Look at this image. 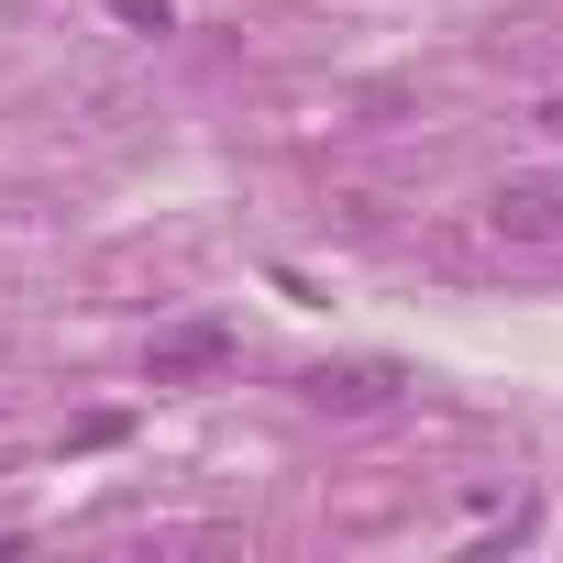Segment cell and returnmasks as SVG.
<instances>
[{"instance_id":"obj_1","label":"cell","mask_w":563,"mask_h":563,"mask_svg":"<svg viewBox=\"0 0 563 563\" xmlns=\"http://www.w3.org/2000/svg\"><path fill=\"white\" fill-rule=\"evenodd\" d=\"M232 365V321H166L155 343H144V376L155 387H199V376H221Z\"/></svg>"},{"instance_id":"obj_2","label":"cell","mask_w":563,"mask_h":563,"mask_svg":"<svg viewBox=\"0 0 563 563\" xmlns=\"http://www.w3.org/2000/svg\"><path fill=\"white\" fill-rule=\"evenodd\" d=\"M486 221H497L508 243H563V177H497Z\"/></svg>"},{"instance_id":"obj_3","label":"cell","mask_w":563,"mask_h":563,"mask_svg":"<svg viewBox=\"0 0 563 563\" xmlns=\"http://www.w3.org/2000/svg\"><path fill=\"white\" fill-rule=\"evenodd\" d=\"M398 398V365H321L310 376V409H387Z\"/></svg>"},{"instance_id":"obj_4","label":"cell","mask_w":563,"mask_h":563,"mask_svg":"<svg viewBox=\"0 0 563 563\" xmlns=\"http://www.w3.org/2000/svg\"><path fill=\"white\" fill-rule=\"evenodd\" d=\"M122 431H133V420H122V409H89V420H78V431H67V453H111V442H122Z\"/></svg>"},{"instance_id":"obj_5","label":"cell","mask_w":563,"mask_h":563,"mask_svg":"<svg viewBox=\"0 0 563 563\" xmlns=\"http://www.w3.org/2000/svg\"><path fill=\"white\" fill-rule=\"evenodd\" d=\"M111 23H133V34H177V0H111Z\"/></svg>"}]
</instances>
